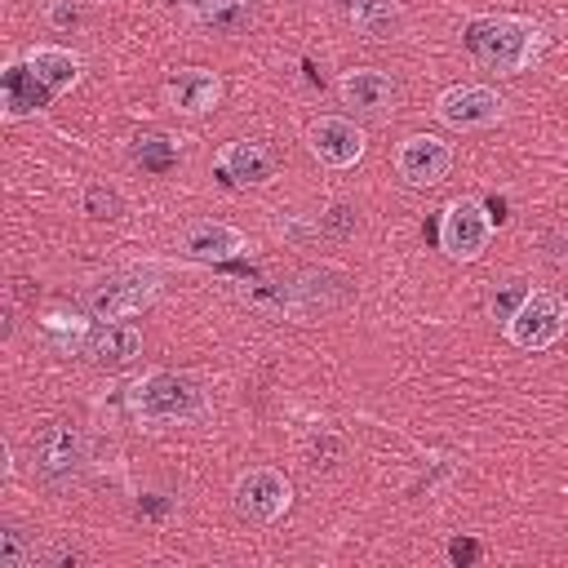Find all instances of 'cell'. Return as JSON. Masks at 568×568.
<instances>
[{
  "label": "cell",
  "instance_id": "3957f363",
  "mask_svg": "<svg viewBox=\"0 0 568 568\" xmlns=\"http://www.w3.org/2000/svg\"><path fill=\"white\" fill-rule=\"evenodd\" d=\"M155 297H160L155 271H111L80 288V311L93 320H129L155 306Z\"/></svg>",
  "mask_w": 568,
  "mask_h": 568
},
{
  "label": "cell",
  "instance_id": "8992f818",
  "mask_svg": "<svg viewBox=\"0 0 568 568\" xmlns=\"http://www.w3.org/2000/svg\"><path fill=\"white\" fill-rule=\"evenodd\" d=\"M89 462V439L80 426L71 422H44L40 430H31V470L44 484H71Z\"/></svg>",
  "mask_w": 568,
  "mask_h": 568
},
{
  "label": "cell",
  "instance_id": "6da1fadb",
  "mask_svg": "<svg viewBox=\"0 0 568 568\" xmlns=\"http://www.w3.org/2000/svg\"><path fill=\"white\" fill-rule=\"evenodd\" d=\"M466 53L497 75H524L546 53V27L524 13H479L462 31Z\"/></svg>",
  "mask_w": 568,
  "mask_h": 568
},
{
  "label": "cell",
  "instance_id": "d4e9b609",
  "mask_svg": "<svg viewBox=\"0 0 568 568\" xmlns=\"http://www.w3.org/2000/svg\"><path fill=\"white\" fill-rule=\"evenodd\" d=\"M222 4H231V0H182V13H186L191 22H204V18L217 13Z\"/></svg>",
  "mask_w": 568,
  "mask_h": 568
},
{
  "label": "cell",
  "instance_id": "9c48e42d",
  "mask_svg": "<svg viewBox=\"0 0 568 568\" xmlns=\"http://www.w3.org/2000/svg\"><path fill=\"white\" fill-rule=\"evenodd\" d=\"M306 146H311V155H315L320 164H328V169H351V164L364 160L368 138H364V129H359L351 115H320V120H311V129H306Z\"/></svg>",
  "mask_w": 568,
  "mask_h": 568
},
{
  "label": "cell",
  "instance_id": "484cf974",
  "mask_svg": "<svg viewBox=\"0 0 568 568\" xmlns=\"http://www.w3.org/2000/svg\"><path fill=\"white\" fill-rule=\"evenodd\" d=\"M448 559H453V564L475 559V541H453V546H448Z\"/></svg>",
  "mask_w": 568,
  "mask_h": 568
},
{
  "label": "cell",
  "instance_id": "ffe728a7",
  "mask_svg": "<svg viewBox=\"0 0 568 568\" xmlns=\"http://www.w3.org/2000/svg\"><path fill=\"white\" fill-rule=\"evenodd\" d=\"M129 155H133V164H142L151 173H169L182 160V138H173V133H138Z\"/></svg>",
  "mask_w": 568,
  "mask_h": 568
},
{
  "label": "cell",
  "instance_id": "2e32d148",
  "mask_svg": "<svg viewBox=\"0 0 568 568\" xmlns=\"http://www.w3.org/2000/svg\"><path fill=\"white\" fill-rule=\"evenodd\" d=\"M53 102V93L36 80L27 58H9L0 71V115L4 120H31Z\"/></svg>",
  "mask_w": 568,
  "mask_h": 568
},
{
  "label": "cell",
  "instance_id": "ac0fdd59",
  "mask_svg": "<svg viewBox=\"0 0 568 568\" xmlns=\"http://www.w3.org/2000/svg\"><path fill=\"white\" fill-rule=\"evenodd\" d=\"M342 13L364 40H395L404 27L399 0H342Z\"/></svg>",
  "mask_w": 568,
  "mask_h": 568
},
{
  "label": "cell",
  "instance_id": "7402d4cb",
  "mask_svg": "<svg viewBox=\"0 0 568 568\" xmlns=\"http://www.w3.org/2000/svg\"><path fill=\"white\" fill-rule=\"evenodd\" d=\"M200 27H209L213 36H244L253 27V0H231L217 13H209Z\"/></svg>",
  "mask_w": 568,
  "mask_h": 568
},
{
  "label": "cell",
  "instance_id": "d6986e66",
  "mask_svg": "<svg viewBox=\"0 0 568 568\" xmlns=\"http://www.w3.org/2000/svg\"><path fill=\"white\" fill-rule=\"evenodd\" d=\"M89 328H93V315H84V311H49L40 320V333L58 355H80Z\"/></svg>",
  "mask_w": 568,
  "mask_h": 568
},
{
  "label": "cell",
  "instance_id": "e0dca14e",
  "mask_svg": "<svg viewBox=\"0 0 568 568\" xmlns=\"http://www.w3.org/2000/svg\"><path fill=\"white\" fill-rule=\"evenodd\" d=\"M22 58H27V67L36 71V80H40L53 98L71 93V89L80 84V75H84V58H80L75 49H67V44H31Z\"/></svg>",
  "mask_w": 568,
  "mask_h": 568
},
{
  "label": "cell",
  "instance_id": "ba28073f",
  "mask_svg": "<svg viewBox=\"0 0 568 568\" xmlns=\"http://www.w3.org/2000/svg\"><path fill=\"white\" fill-rule=\"evenodd\" d=\"M506 115V98L488 84H448L435 98V120L457 129V133H475V129H493Z\"/></svg>",
  "mask_w": 568,
  "mask_h": 568
},
{
  "label": "cell",
  "instance_id": "5b68a950",
  "mask_svg": "<svg viewBox=\"0 0 568 568\" xmlns=\"http://www.w3.org/2000/svg\"><path fill=\"white\" fill-rule=\"evenodd\" d=\"M439 253L448 262H479L493 244V213L475 195H457L439 209Z\"/></svg>",
  "mask_w": 568,
  "mask_h": 568
},
{
  "label": "cell",
  "instance_id": "9a60e30c",
  "mask_svg": "<svg viewBox=\"0 0 568 568\" xmlns=\"http://www.w3.org/2000/svg\"><path fill=\"white\" fill-rule=\"evenodd\" d=\"M213 169L231 186H262L275 173V151L266 142H257V138H235L213 155Z\"/></svg>",
  "mask_w": 568,
  "mask_h": 568
},
{
  "label": "cell",
  "instance_id": "4316f807",
  "mask_svg": "<svg viewBox=\"0 0 568 568\" xmlns=\"http://www.w3.org/2000/svg\"><path fill=\"white\" fill-rule=\"evenodd\" d=\"M160 4H182V0H160Z\"/></svg>",
  "mask_w": 568,
  "mask_h": 568
},
{
  "label": "cell",
  "instance_id": "52a82bcc",
  "mask_svg": "<svg viewBox=\"0 0 568 568\" xmlns=\"http://www.w3.org/2000/svg\"><path fill=\"white\" fill-rule=\"evenodd\" d=\"M231 506H235V515L248 519V524H275V519H284L288 506H293V484H288V475L275 470V466H248V470H240L235 484H231Z\"/></svg>",
  "mask_w": 568,
  "mask_h": 568
},
{
  "label": "cell",
  "instance_id": "277c9868",
  "mask_svg": "<svg viewBox=\"0 0 568 568\" xmlns=\"http://www.w3.org/2000/svg\"><path fill=\"white\" fill-rule=\"evenodd\" d=\"M501 333L519 351H546L568 333V302L550 288H528L519 297V306L506 315Z\"/></svg>",
  "mask_w": 568,
  "mask_h": 568
},
{
  "label": "cell",
  "instance_id": "7c38bea8",
  "mask_svg": "<svg viewBox=\"0 0 568 568\" xmlns=\"http://www.w3.org/2000/svg\"><path fill=\"white\" fill-rule=\"evenodd\" d=\"M448 169H453V146L435 133H408L395 146V173L408 186H435L448 178Z\"/></svg>",
  "mask_w": 568,
  "mask_h": 568
},
{
  "label": "cell",
  "instance_id": "4fadbf2b",
  "mask_svg": "<svg viewBox=\"0 0 568 568\" xmlns=\"http://www.w3.org/2000/svg\"><path fill=\"white\" fill-rule=\"evenodd\" d=\"M337 98L342 106H351L355 115H373V120H386L395 111V80L377 67H355V71H342L337 75Z\"/></svg>",
  "mask_w": 568,
  "mask_h": 568
},
{
  "label": "cell",
  "instance_id": "30bf717a",
  "mask_svg": "<svg viewBox=\"0 0 568 568\" xmlns=\"http://www.w3.org/2000/svg\"><path fill=\"white\" fill-rule=\"evenodd\" d=\"M173 248H178V257H186V262L213 266V262H231V257L244 248V231L231 226V222H217V217H195V222H186V226L173 235Z\"/></svg>",
  "mask_w": 568,
  "mask_h": 568
},
{
  "label": "cell",
  "instance_id": "cb8c5ba5",
  "mask_svg": "<svg viewBox=\"0 0 568 568\" xmlns=\"http://www.w3.org/2000/svg\"><path fill=\"white\" fill-rule=\"evenodd\" d=\"M80 4L75 0H44V22L53 27V31H71V27H80Z\"/></svg>",
  "mask_w": 568,
  "mask_h": 568
},
{
  "label": "cell",
  "instance_id": "44dd1931",
  "mask_svg": "<svg viewBox=\"0 0 568 568\" xmlns=\"http://www.w3.org/2000/svg\"><path fill=\"white\" fill-rule=\"evenodd\" d=\"M80 209H84L93 222H115V217L124 213V200H120L115 186H106V182H89L84 195H80Z\"/></svg>",
  "mask_w": 568,
  "mask_h": 568
},
{
  "label": "cell",
  "instance_id": "603a6c76",
  "mask_svg": "<svg viewBox=\"0 0 568 568\" xmlns=\"http://www.w3.org/2000/svg\"><path fill=\"white\" fill-rule=\"evenodd\" d=\"M36 559V550H27V537L18 528L0 532V568H27Z\"/></svg>",
  "mask_w": 568,
  "mask_h": 568
},
{
  "label": "cell",
  "instance_id": "5bb4252c",
  "mask_svg": "<svg viewBox=\"0 0 568 568\" xmlns=\"http://www.w3.org/2000/svg\"><path fill=\"white\" fill-rule=\"evenodd\" d=\"M80 355L98 368H124L142 355V328L129 320H93Z\"/></svg>",
  "mask_w": 568,
  "mask_h": 568
},
{
  "label": "cell",
  "instance_id": "7a4b0ae2",
  "mask_svg": "<svg viewBox=\"0 0 568 568\" xmlns=\"http://www.w3.org/2000/svg\"><path fill=\"white\" fill-rule=\"evenodd\" d=\"M124 404L142 426H195L209 417L204 386L173 368H151V373L133 377L124 390Z\"/></svg>",
  "mask_w": 568,
  "mask_h": 568
},
{
  "label": "cell",
  "instance_id": "8fae6325",
  "mask_svg": "<svg viewBox=\"0 0 568 568\" xmlns=\"http://www.w3.org/2000/svg\"><path fill=\"white\" fill-rule=\"evenodd\" d=\"M160 98L173 115H186V120L209 115L222 102V75L209 67H178V71H169Z\"/></svg>",
  "mask_w": 568,
  "mask_h": 568
}]
</instances>
